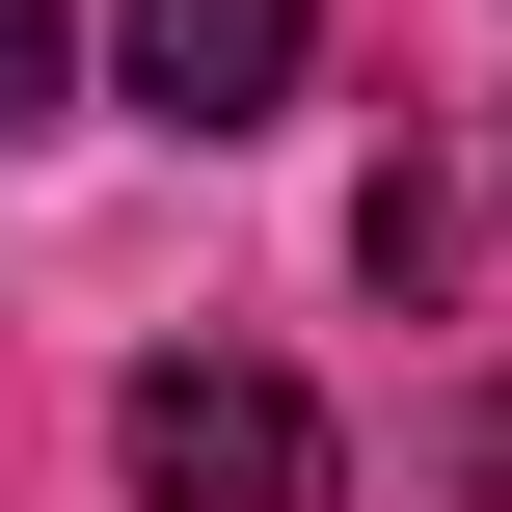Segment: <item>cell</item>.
<instances>
[{"instance_id": "1", "label": "cell", "mask_w": 512, "mask_h": 512, "mask_svg": "<svg viewBox=\"0 0 512 512\" xmlns=\"http://www.w3.org/2000/svg\"><path fill=\"white\" fill-rule=\"evenodd\" d=\"M108 459H135V512H324V405L270 351H162L108 405Z\"/></svg>"}, {"instance_id": "2", "label": "cell", "mask_w": 512, "mask_h": 512, "mask_svg": "<svg viewBox=\"0 0 512 512\" xmlns=\"http://www.w3.org/2000/svg\"><path fill=\"white\" fill-rule=\"evenodd\" d=\"M297 54H324V0H135V108L162 135H270Z\"/></svg>"}, {"instance_id": "3", "label": "cell", "mask_w": 512, "mask_h": 512, "mask_svg": "<svg viewBox=\"0 0 512 512\" xmlns=\"http://www.w3.org/2000/svg\"><path fill=\"white\" fill-rule=\"evenodd\" d=\"M351 270H378V297H432V270H459V189H432V162H378V216H351Z\"/></svg>"}, {"instance_id": "4", "label": "cell", "mask_w": 512, "mask_h": 512, "mask_svg": "<svg viewBox=\"0 0 512 512\" xmlns=\"http://www.w3.org/2000/svg\"><path fill=\"white\" fill-rule=\"evenodd\" d=\"M54 54H81V27H54V0H0V135L54 108Z\"/></svg>"}]
</instances>
